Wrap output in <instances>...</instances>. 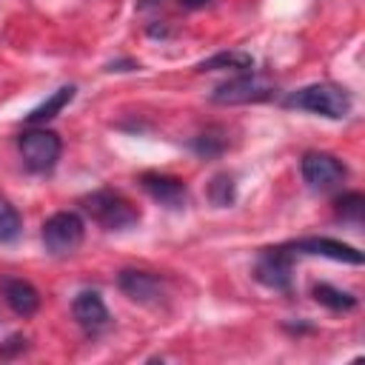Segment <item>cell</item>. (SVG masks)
<instances>
[{"label":"cell","mask_w":365,"mask_h":365,"mask_svg":"<svg viewBox=\"0 0 365 365\" xmlns=\"http://www.w3.org/2000/svg\"><path fill=\"white\" fill-rule=\"evenodd\" d=\"M208 200L217 205V208H225L237 200V185H234V177L231 174H217L211 182H208Z\"/></svg>","instance_id":"16"},{"label":"cell","mask_w":365,"mask_h":365,"mask_svg":"<svg viewBox=\"0 0 365 365\" xmlns=\"http://www.w3.org/2000/svg\"><path fill=\"white\" fill-rule=\"evenodd\" d=\"M291 251H299V254H314V257H328V259H336V262H351V265H362V251H356L354 245L348 242H339V240H331V237H305V240H297L288 245Z\"/></svg>","instance_id":"9"},{"label":"cell","mask_w":365,"mask_h":365,"mask_svg":"<svg viewBox=\"0 0 365 365\" xmlns=\"http://www.w3.org/2000/svg\"><path fill=\"white\" fill-rule=\"evenodd\" d=\"M23 348H26V336L14 334V336H9V339H6V345L0 348V356H9L11 351H23Z\"/></svg>","instance_id":"20"},{"label":"cell","mask_w":365,"mask_h":365,"mask_svg":"<svg viewBox=\"0 0 365 365\" xmlns=\"http://www.w3.org/2000/svg\"><path fill=\"white\" fill-rule=\"evenodd\" d=\"M83 208L91 214L94 222H100L103 228L108 231H123V228H131L137 220H140V211L137 205L123 197L120 191H111V188H103V191H94L83 200Z\"/></svg>","instance_id":"2"},{"label":"cell","mask_w":365,"mask_h":365,"mask_svg":"<svg viewBox=\"0 0 365 365\" xmlns=\"http://www.w3.org/2000/svg\"><path fill=\"white\" fill-rule=\"evenodd\" d=\"M140 185H143V191H145L151 200H157V202L165 205V208H185V202H188V188H185V182H182L180 177L145 171V174L140 177Z\"/></svg>","instance_id":"8"},{"label":"cell","mask_w":365,"mask_h":365,"mask_svg":"<svg viewBox=\"0 0 365 365\" xmlns=\"http://www.w3.org/2000/svg\"><path fill=\"white\" fill-rule=\"evenodd\" d=\"M20 228H23V220L17 214L14 205H9L6 200H0V242H11L20 237Z\"/></svg>","instance_id":"18"},{"label":"cell","mask_w":365,"mask_h":365,"mask_svg":"<svg viewBox=\"0 0 365 365\" xmlns=\"http://www.w3.org/2000/svg\"><path fill=\"white\" fill-rule=\"evenodd\" d=\"M314 299H317L319 305L331 308V311H351V308H356V297H354V294L339 291V288H334V285H328V282L314 285Z\"/></svg>","instance_id":"15"},{"label":"cell","mask_w":365,"mask_h":365,"mask_svg":"<svg viewBox=\"0 0 365 365\" xmlns=\"http://www.w3.org/2000/svg\"><path fill=\"white\" fill-rule=\"evenodd\" d=\"M285 108L322 114L328 120H342L351 114V94L336 83H311L285 97Z\"/></svg>","instance_id":"1"},{"label":"cell","mask_w":365,"mask_h":365,"mask_svg":"<svg viewBox=\"0 0 365 365\" xmlns=\"http://www.w3.org/2000/svg\"><path fill=\"white\" fill-rule=\"evenodd\" d=\"M277 91V83L271 77H262V74H240V77H231L225 83H220L211 94L214 103L220 106H242V103H262V100H271Z\"/></svg>","instance_id":"3"},{"label":"cell","mask_w":365,"mask_h":365,"mask_svg":"<svg viewBox=\"0 0 365 365\" xmlns=\"http://www.w3.org/2000/svg\"><path fill=\"white\" fill-rule=\"evenodd\" d=\"M254 277H257V282H262L271 291H291V282H294L291 251L288 248H265L257 257Z\"/></svg>","instance_id":"7"},{"label":"cell","mask_w":365,"mask_h":365,"mask_svg":"<svg viewBox=\"0 0 365 365\" xmlns=\"http://www.w3.org/2000/svg\"><path fill=\"white\" fill-rule=\"evenodd\" d=\"M200 71H217V68H237V71H248L254 68V57L245 54V51H220L208 60H202L197 66Z\"/></svg>","instance_id":"14"},{"label":"cell","mask_w":365,"mask_h":365,"mask_svg":"<svg viewBox=\"0 0 365 365\" xmlns=\"http://www.w3.org/2000/svg\"><path fill=\"white\" fill-rule=\"evenodd\" d=\"M362 214H365V197H362L359 191L342 194V197L336 200V217H342L345 222L359 225V222H362Z\"/></svg>","instance_id":"17"},{"label":"cell","mask_w":365,"mask_h":365,"mask_svg":"<svg viewBox=\"0 0 365 365\" xmlns=\"http://www.w3.org/2000/svg\"><path fill=\"white\" fill-rule=\"evenodd\" d=\"M17 145H20V157L26 163V168L34 171V174L51 171L57 165V160H60V151H63L60 137L54 131H48V128L23 131L20 140H17Z\"/></svg>","instance_id":"4"},{"label":"cell","mask_w":365,"mask_h":365,"mask_svg":"<svg viewBox=\"0 0 365 365\" xmlns=\"http://www.w3.org/2000/svg\"><path fill=\"white\" fill-rule=\"evenodd\" d=\"M222 148H225V140L222 137H214V134H200L194 140V151L200 157H217Z\"/></svg>","instance_id":"19"},{"label":"cell","mask_w":365,"mask_h":365,"mask_svg":"<svg viewBox=\"0 0 365 365\" xmlns=\"http://www.w3.org/2000/svg\"><path fill=\"white\" fill-rule=\"evenodd\" d=\"M180 3H182L185 9H200V6H205L208 0H180Z\"/></svg>","instance_id":"22"},{"label":"cell","mask_w":365,"mask_h":365,"mask_svg":"<svg viewBox=\"0 0 365 365\" xmlns=\"http://www.w3.org/2000/svg\"><path fill=\"white\" fill-rule=\"evenodd\" d=\"M299 171H302V180L308 182V188H314V191H331L348 174L345 165L334 154H325V151H308L299 163Z\"/></svg>","instance_id":"6"},{"label":"cell","mask_w":365,"mask_h":365,"mask_svg":"<svg viewBox=\"0 0 365 365\" xmlns=\"http://www.w3.org/2000/svg\"><path fill=\"white\" fill-rule=\"evenodd\" d=\"M106 68L108 71H131V68H140V66L134 60H117V63H108Z\"/></svg>","instance_id":"21"},{"label":"cell","mask_w":365,"mask_h":365,"mask_svg":"<svg viewBox=\"0 0 365 365\" xmlns=\"http://www.w3.org/2000/svg\"><path fill=\"white\" fill-rule=\"evenodd\" d=\"M0 288H3L6 305L17 317H31L40 308V294H37V288L31 282H26V279H3Z\"/></svg>","instance_id":"12"},{"label":"cell","mask_w":365,"mask_h":365,"mask_svg":"<svg viewBox=\"0 0 365 365\" xmlns=\"http://www.w3.org/2000/svg\"><path fill=\"white\" fill-rule=\"evenodd\" d=\"M86 225L74 211H57L43 222V245L51 254H71L83 245Z\"/></svg>","instance_id":"5"},{"label":"cell","mask_w":365,"mask_h":365,"mask_svg":"<svg viewBox=\"0 0 365 365\" xmlns=\"http://www.w3.org/2000/svg\"><path fill=\"white\" fill-rule=\"evenodd\" d=\"M71 311H74V319L86 328V331H103L108 325V308L103 302V297L97 291H83L74 297L71 302Z\"/></svg>","instance_id":"11"},{"label":"cell","mask_w":365,"mask_h":365,"mask_svg":"<svg viewBox=\"0 0 365 365\" xmlns=\"http://www.w3.org/2000/svg\"><path fill=\"white\" fill-rule=\"evenodd\" d=\"M117 285H120V291H123L128 299H134V302H140V305H154V302H160V297H163V279L154 277V274H148V271L125 268V271H120Z\"/></svg>","instance_id":"10"},{"label":"cell","mask_w":365,"mask_h":365,"mask_svg":"<svg viewBox=\"0 0 365 365\" xmlns=\"http://www.w3.org/2000/svg\"><path fill=\"white\" fill-rule=\"evenodd\" d=\"M74 86H63V88H57L48 100H43L37 108H31L29 114H26V123L29 125H37V123H46V120H51V117H57L71 100H74Z\"/></svg>","instance_id":"13"}]
</instances>
